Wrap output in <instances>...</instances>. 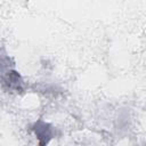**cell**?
Here are the masks:
<instances>
[{
  "instance_id": "1",
  "label": "cell",
  "mask_w": 146,
  "mask_h": 146,
  "mask_svg": "<svg viewBox=\"0 0 146 146\" xmlns=\"http://www.w3.org/2000/svg\"><path fill=\"white\" fill-rule=\"evenodd\" d=\"M2 86L10 92L21 94L25 90L26 86L24 79L16 70L8 68L7 71H2Z\"/></svg>"
},
{
  "instance_id": "2",
  "label": "cell",
  "mask_w": 146,
  "mask_h": 146,
  "mask_svg": "<svg viewBox=\"0 0 146 146\" xmlns=\"http://www.w3.org/2000/svg\"><path fill=\"white\" fill-rule=\"evenodd\" d=\"M32 131L35 135L39 146H47L49 141L56 136L55 127L43 120H38L36 122H34L32 125Z\"/></svg>"
}]
</instances>
